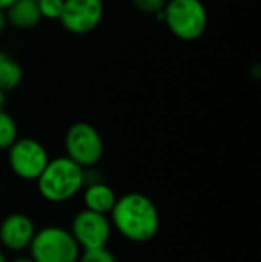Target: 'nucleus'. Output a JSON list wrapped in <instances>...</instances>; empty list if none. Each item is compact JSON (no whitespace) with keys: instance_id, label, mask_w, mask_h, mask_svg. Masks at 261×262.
Returning a JSON list of instances; mask_svg holds the SVG:
<instances>
[{"instance_id":"f257e3e1","label":"nucleus","mask_w":261,"mask_h":262,"mask_svg":"<svg viewBox=\"0 0 261 262\" xmlns=\"http://www.w3.org/2000/svg\"><path fill=\"white\" fill-rule=\"evenodd\" d=\"M111 224L128 241L148 243L160 229V213L149 196L131 192L117 198Z\"/></svg>"},{"instance_id":"f03ea898","label":"nucleus","mask_w":261,"mask_h":262,"mask_svg":"<svg viewBox=\"0 0 261 262\" xmlns=\"http://www.w3.org/2000/svg\"><path fill=\"white\" fill-rule=\"evenodd\" d=\"M37 189L46 201L65 203L83 189V167L68 157L49 160L37 178Z\"/></svg>"},{"instance_id":"7ed1b4c3","label":"nucleus","mask_w":261,"mask_h":262,"mask_svg":"<svg viewBox=\"0 0 261 262\" xmlns=\"http://www.w3.org/2000/svg\"><path fill=\"white\" fill-rule=\"evenodd\" d=\"M163 21L171 34L183 41L200 38L208 26V11L202 0H168Z\"/></svg>"},{"instance_id":"20e7f679","label":"nucleus","mask_w":261,"mask_h":262,"mask_svg":"<svg viewBox=\"0 0 261 262\" xmlns=\"http://www.w3.org/2000/svg\"><path fill=\"white\" fill-rule=\"evenodd\" d=\"M29 252L35 262H77L82 249L69 230L49 226L35 232Z\"/></svg>"},{"instance_id":"39448f33","label":"nucleus","mask_w":261,"mask_h":262,"mask_svg":"<svg viewBox=\"0 0 261 262\" xmlns=\"http://www.w3.org/2000/svg\"><path fill=\"white\" fill-rule=\"evenodd\" d=\"M66 157L80 167H92L103 157V140L100 132L89 123H74L65 137Z\"/></svg>"},{"instance_id":"423d86ee","label":"nucleus","mask_w":261,"mask_h":262,"mask_svg":"<svg viewBox=\"0 0 261 262\" xmlns=\"http://www.w3.org/2000/svg\"><path fill=\"white\" fill-rule=\"evenodd\" d=\"M48 163L45 146L34 138H17L8 149V164L20 180L37 181Z\"/></svg>"},{"instance_id":"0eeeda50","label":"nucleus","mask_w":261,"mask_h":262,"mask_svg":"<svg viewBox=\"0 0 261 262\" xmlns=\"http://www.w3.org/2000/svg\"><path fill=\"white\" fill-rule=\"evenodd\" d=\"M111 230L112 224L108 220V215L83 209L74 216L69 232L82 250H91L106 247L111 238Z\"/></svg>"},{"instance_id":"6e6552de","label":"nucleus","mask_w":261,"mask_h":262,"mask_svg":"<svg viewBox=\"0 0 261 262\" xmlns=\"http://www.w3.org/2000/svg\"><path fill=\"white\" fill-rule=\"evenodd\" d=\"M103 14V0H65L60 23L68 32L83 35L102 23Z\"/></svg>"},{"instance_id":"1a4fd4ad","label":"nucleus","mask_w":261,"mask_h":262,"mask_svg":"<svg viewBox=\"0 0 261 262\" xmlns=\"http://www.w3.org/2000/svg\"><path fill=\"white\" fill-rule=\"evenodd\" d=\"M35 232L32 220L25 213L15 212L0 223V243L11 252H23L29 249Z\"/></svg>"},{"instance_id":"9d476101","label":"nucleus","mask_w":261,"mask_h":262,"mask_svg":"<svg viewBox=\"0 0 261 262\" xmlns=\"http://www.w3.org/2000/svg\"><path fill=\"white\" fill-rule=\"evenodd\" d=\"M8 25L17 29H31L42 21L37 0H17L6 9Z\"/></svg>"},{"instance_id":"9b49d317","label":"nucleus","mask_w":261,"mask_h":262,"mask_svg":"<svg viewBox=\"0 0 261 262\" xmlns=\"http://www.w3.org/2000/svg\"><path fill=\"white\" fill-rule=\"evenodd\" d=\"M115 201H117L115 192L106 183L83 187V204L85 209L88 210L108 215L114 209Z\"/></svg>"},{"instance_id":"f8f14e48","label":"nucleus","mask_w":261,"mask_h":262,"mask_svg":"<svg viewBox=\"0 0 261 262\" xmlns=\"http://www.w3.org/2000/svg\"><path fill=\"white\" fill-rule=\"evenodd\" d=\"M23 72L20 64L9 57L6 52L0 51V89L2 91H12L22 81Z\"/></svg>"},{"instance_id":"ddd939ff","label":"nucleus","mask_w":261,"mask_h":262,"mask_svg":"<svg viewBox=\"0 0 261 262\" xmlns=\"http://www.w3.org/2000/svg\"><path fill=\"white\" fill-rule=\"evenodd\" d=\"M18 138V129L14 118L0 111V150H8Z\"/></svg>"},{"instance_id":"4468645a","label":"nucleus","mask_w":261,"mask_h":262,"mask_svg":"<svg viewBox=\"0 0 261 262\" xmlns=\"http://www.w3.org/2000/svg\"><path fill=\"white\" fill-rule=\"evenodd\" d=\"M65 0H37V6L42 18L48 20H60L63 12Z\"/></svg>"},{"instance_id":"2eb2a0df","label":"nucleus","mask_w":261,"mask_h":262,"mask_svg":"<svg viewBox=\"0 0 261 262\" xmlns=\"http://www.w3.org/2000/svg\"><path fill=\"white\" fill-rule=\"evenodd\" d=\"M77 262H117L114 253L108 250V247L82 250Z\"/></svg>"},{"instance_id":"dca6fc26","label":"nucleus","mask_w":261,"mask_h":262,"mask_svg":"<svg viewBox=\"0 0 261 262\" xmlns=\"http://www.w3.org/2000/svg\"><path fill=\"white\" fill-rule=\"evenodd\" d=\"M134 8L143 14H152L157 15L158 12H162L166 6L168 0H131Z\"/></svg>"},{"instance_id":"f3484780","label":"nucleus","mask_w":261,"mask_h":262,"mask_svg":"<svg viewBox=\"0 0 261 262\" xmlns=\"http://www.w3.org/2000/svg\"><path fill=\"white\" fill-rule=\"evenodd\" d=\"M100 183H105V178H103V173L97 169V166L83 169V187L95 186Z\"/></svg>"},{"instance_id":"a211bd4d","label":"nucleus","mask_w":261,"mask_h":262,"mask_svg":"<svg viewBox=\"0 0 261 262\" xmlns=\"http://www.w3.org/2000/svg\"><path fill=\"white\" fill-rule=\"evenodd\" d=\"M6 26H8V18H6V11H2V9H0V32H3Z\"/></svg>"},{"instance_id":"6ab92c4d","label":"nucleus","mask_w":261,"mask_h":262,"mask_svg":"<svg viewBox=\"0 0 261 262\" xmlns=\"http://www.w3.org/2000/svg\"><path fill=\"white\" fill-rule=\"evenodd\" d=\"M17 0H0V9L2 11H6L9 6H12Z\"/></svg>"},{"instance_id":"aec40b11","label":"nucleus","mask_w":261,"mask_h":262,"mask_svg":"<svg viewBox=\"0 0 261 262\" xmlns=\"http://www.w3.org/2000/svg\"><path fill=\"white\" fill-rule=\"evenodd\" d=\"M9 262H35L31 256H17V258H14L12 261Z\"/></svg>"},{"instance_id":"412c9836","label":"nucleus","mask_w":261,"mask_h":262,"mask_svg":"<svg viewBox=\"0 0 261 262\" xmlns=\"http://www.w3.org/2000/svg\"><path fill=\"white\" fill-rule=\"evenodd\" d=\"M252 75L257 77V78H261V64H254V68H252Z\"/></svg>"},{"instance_id":"4be33fe9","label":"nucleus","mask_w":261,"mask_h":262,"mask_svg":"<svg viewBox=\"0 0 261 262\" xmlns=\"http://www.w3.org/2000/svg\"><path fill=\"white\" fill-rule=\"evenodd\" d=\"M3 104H5V91L0 89V111H3Z\"/></svg>"},{"instance_id":"5701e85b","label":"nucleus","mask_w":261,"mask_h":262,"mask_svg":"<svg viewBox=\"0 0 261 262\" xmlns=\"http://www.w3.org/2000/svg\"><path fill=\"white\" fill-rule=\"evenodd\" d=\"M0 262H8L6 261V256L3 255V252H2V250H0Z\"/></svg>"},{"instance_id":"b1692460","label":"nucleus","mask_w":261,"mask_h":262,"mask_svg":"<svg viewBox=\"0 0 261 262\" xmlns=\"http://www.w3.org/2000/svg\"><path fill=\"white\" fill-rule=\"evenodd\" d=\"M0 192H2V187H0Z\"/></svg>"}]
</instances>
